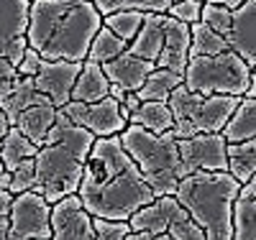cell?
<instances>
[{
  "label": "cell",
  "mask_w": 256,
  "mask_h": 240,
  "mask_svg": "<svg viewBox=\"0 0 256 240\" xmlns=\"http://www.w3.org/2000/svg\"><path fill=\"white\" fill-rule=\"evenodd\" d=\"M254 133H256V100L241 97L233 115L223 125L220 136L226 138V143H241V141H251Z\"/></svg>",
  "instance_id": "obj_24"
},
{
  "label": "cell",
  "mask_w": 256,
  "mask_h": 240,
  "mask_svg": "<svg viewBox=\"0 0 256 240\" xmlns=\"http://www.w3.org/2000/svg\"><path fill=\"white\" fill-rule=\"evenodd\" d=\"M41 102H49L41 92H36V87H34V79L31 77H18L16 84H13V90L0 100V110H3L8 125L16 123V118L26 110V107L31 105H41Z\"/></svg>",
  "instance_id": "obj_22"
},
{
  "label": "cell",
  "mask_w": 256,
  "mask_h": 240,
  "mask_svg": "<svg viewBox=\"0 0 256 240\" xmlns=\"http://www.w3.org/2000/svg\"><path fill=\"white\" fill-rule=\"evenodd\" d=\"M164 20L166 13H144V23L134 36V41L126 46V51L146 61H156L164 43Z\"/></svg>",
  "instance_id": "obj_19"
},
{
  "label": "cell",
  "mask_w": 256,
  "mask_h": 240,
  "mask_svg": "<svg viewBox=\"0 0 256 240\" xmlns=\"http://www.w3.org/2000/svg\"><path fill=\"white\" fill-rule=\"evenodd\" d=\"M126 46H128L126 41H120L118 36H113L105 26H100V31H98V33L92 36V41H90L88 61H95V64H100V67H102L105 61L120 56V54L126 51Z\"/></svg>",
  "instance_id": "obj_30"
},
{
  "label": "cell",
  "mask_w": 256,
  "mask_h": 240,
  "mask_svg": "<svg viewBox=\"0 0 256 240\" xmlns=\"http://www.w3.org/2000/svg\"><path fill=\"white\" fill-rule=\"evenodd\" d=\"M177 154L184 177L202 171H226V138L220 133H198L177 141Z\"/></svg>",
  "instance_id": "obj_9"
},
{
  "label": "cell",
  "mask_w": 256,
  "mask_h": 240,
  "mask_svg": "<svg viewBox=\"0 0 256 240\" xmlns=\"http://www.w3.org/2000/svg\"><path fill=\"white\" fill-rule=\"evenodd\" d=\"M77 197L90 217L128 220L136 210L154 200L152 189L128 159L118 136L95 138L84 161Z\"/></svg>",
  "instance_id": "obj_1"
},
{
  "label": "cell",
  "mask_w": 256,
  "mask_h": 240,
  "mask_svg": "<svg viewBox=\"0 0 256 240\" xmlns=\"http://www.w3.org/2000/svg\"><path fill=\"white\" fill-rule=\"evenodd\" d=\"M128 125H138V128L148 130V133H154V136H164L172 130L174 118L169 113L166 102L148 100V102H141L136 110L128 115Z\"/></svg>",
  "instance_id": "obj_25"
},
{
  "label": "cell",
  "mask_w": 256,
  "mask_h": 240,
  "mask_svg": "<svg viewBox=\"0 0 256 240\" xmlns=\"http://www.w3.org/2000/svg\"><path fill=\"white\" fill-rule=\"evenodd\" d=\"M131 233L126 220H100L92 217V240H126Z\"/></svg>",
  "instance_id": "obj_34"
},
{
  "label": "cell",
  "mask_w": 256,
  "mask_h": 240,
  "mask_svg": "<svg viewBox=\"0 0 256 240\" xmlns=\"http://www.w3.org/2000/svg\"><path fill=\"white\" fill-rule=\"evenodd\" d=\"M54 118H56V107L52 102H41V105H31L20 113L13 123V128H18L36 148L44 146V138L49 133V128L54 125Z\"/></svg>",
  "instance_id": "obj_20"
},
{
  "label": "cell",
  "mask_w": 256,
  "mask_h": 240,
  "mask_svg": "<svg viewBox=\"0 0 256 240\" xmlns=\"http://www.w3.org/2000/svg\"><path fill=\"white\" fill-rule=\"evenodd\" d=\"M200 23L208 26L210 31H216L218 36H226L230 28V10L223 5H212V3H202L200 8Z\"/></svg>",
  "instance_id": "obj_32"
},
{
  "label": "cell",
  "mask_w": 256,
  "mask_h": 240,
  "mask_svg": "<svg viewBox=\"0 0 256 240\" xmlns=\"http://www.w3.org/2000/svg\"><path fill=\"white\" fill-rule=\"evenodd\" d=\"M95 136L84 128L70 123V118L56 110L54 125L44 138V146L34 156L36 184L34 192L46 200V205H56L59 200L77 194L84 161L90 156Z\"/></svg>",
  "instance_id": "obj_3"
},
{
  "label": "cell",
  "mask_w": 256,
  "mask_h": 240,
  "mask_svg": "<svg viewBox=\"0 0 256 240\" xmlns=\"http://www.w3.org/2000/svg\"><path fill=\"white\" fill-rule=\"evenodd\" d=\"M52 205L36 192L16 194L10 205V235L16 240H49L52 238Z\"/></svg>",
  "instance_id": "obj_7"
},
{
  "label": "cell",
  "mask_w": 256,
  "mask_h": 240,
  "mask_svg": "<svg viewBox=\"0 0 256 240\" xmlns=\"http://www.w3.org/2000/svg\"><path fill=\"white\" fill-rule=\"evenodd\" d=\"M16 79H18V74H16V69L10 67V64L6 61V56L0 54V100H3L10 90H13V84H16Z\"/></svg>",
  "instance_id": "obj_38"
},
{
  "label": "cell",
  "mask_w": 256,
  "mask_h": 240,
  "mask_svg": "<svg viewBox=\"0 0 256 240\" xmlns=\"http://www.w3.org/2000/svg\"><path fill=\"white\" fill-rule=\"evenodd\" d=\"M154 69H156L154 61L138 59V56L128 54V51H123L120 56L102 64L105 79H108L110 84H116V87H120V90H126V92H138L141 84L146 82V77Z\"/></svg>",
  "instance_id": "obj_15"
},
{
  "label": "cell",
  "mask_w": 256,
  "mask_h": 240,
  "mask_svg": "<svg viewBox=\"0 0 256 240\" xmlns=\"http://www.w3.org/2000/svg\"><path fill=\"white\" fill-rule=\"evenodd\" d=\"M100 15H110L118 10H138V13H166L172 0H90Z\"/></svg>",
  "instance_id": "obj_29"
},
{
  "label": "cell",
  "mask_w": 256,
  "mask_h": 240,
  "mask_svg": "<svg viewBox=\"0 0 256 240\" xmlns=\"http://www.w3.org/2000/svg\"><path fill=\"white\" fill-rule=\"evenodd\" d=\"M241 184L226 171L187 174L177 184L174 200L190 215L205 240H230V210Z\"/></svg>",
  "instance_id": "obj_4"
},
{
  "label": "cell",
  "mask_w": 256,
  "mask_h": 240,
  "mask_svg": "<svg viewBox=\"0 0 256 240\" xmlns=\"http://www.w3.org/2000/svg\"><path fill=\"white\" fill-rule=\"evenodd\" d=\"M180 212V205L174 197H154L148 205L136 210L128 217V228L131 233H146V235H166V228L172 217Z\"/></svg>",
  "instance_id": "obj_16"
},
{
  "label": "cell",
  "mask_w": 256,
  "mask_h": 240,
  "mask_svg": "<svg viewBox=\"0 0 256 240\" xmlns=\"http://www.w3.org/2000/svg\"><path fill=\"white\" fill-rule=\"evenodd\" d=\"M62 113L70 118L72 125L84 128L88 133H92L95 138H108V136H118L120 130L128 125L120 118V107L116 100L102 97L98 102H67L62 107Z\"/></svg>",
  "instance_id": "obj_8"
},
{
  "label": "cell",
  "mask_w": 256,
  "mask_h": 240,
  "mask_svg": "<svg viewBox=\"0 0 256 240\" xmlns=\"http://www.w3.org/2000/svg\"><path fill=\"white\" fill-rule=\"evenodd\" d=\"M41 61H44V59H41L34 49H26L24 56H20V61H18V67H16V74L18 77H36Z\"/></svg>",
  "instance_id": "obj_37"
},
{
  "label": "cell",
  "mask_w": 256,
  "mask_h": 240,
  "mask_svg": "<svg viewBox=\"0 0 256 240\" xmlns=\"http://www.w3.org/2000/svg\"><path fill=\"white\" fill-rule=\"evenodd\" d=\"M36 146L20 133L18 128H8L6 130V138H3V143H0V161H3V169L6 171H13V169H18L24 161H28V159H34L36 156Z\"/></svg>",
  "instance_id": "obj_26"
},
{
  "label": "cell",
  "mask_w": 256,
  "mask_h": 240,
  "mask_svg": "<svg viewBox=\"0 0 256 240\" xmlns=\"http://www.w3.org/2000/svg\"><path fill=\"white\" fill-rule=\"evenodd\" d=\"M3 171H6V169H3V161H0V174H3Z\"/></svg>",
  "instance_id": "obj_43"
},
{
  "label": "cell",
  "mask_w": 256,
  "mask_h": 240,
  "mask_svg": "<svg viewBox=\"0 0 256 240\" xmlns=\"http://www.w3.org/2000/svg\"><path fill=\"white\" fill-rule=\"evenodd\" d=\"M118 141L154 197H174L177 184L184 179L177 141H172L166 133L154 136L138 125H126L118 133Z\"/></svg>",
  "instance_id": "obj_5"
},
{
  "label": "cell",
  "mask_w": 256,
  "mask_h": 240,
  "mask_svg": "<svg viewBox=\"0 0 256 240\" xmlns=\"http://www.w3.org/2000/svg\"><path fill=\"white\" fill-rule=\"evenodd\" d=\"M10 205H13V194L8 189H0V217L10 215Z\"/></svg>",
  "instance_id": "obj_39"
},
{
  "label": "cell",
  "mask_w": 256,
  "mask_h": 240,
  "mask_svg": "<svg viewBox=\"0 0 256 240\" xmlns=\"http://www.w3.org/2000/svg\"><path fill=\"white\" fill-rule=\"evenodd\" d=\"M226 174H230L238 184H248L256 174V143H226Z\"/></svg>",
  "instance_id": "obj_23"
},
{
  "label": "cell",
  "mask_w": 256,
  "mask_h": 240,
  "mask_svg": "<svg viewBox=\"0 0 256 240\" xmlns=\"http://www.w3.org/2000/svg\"><path fill=\"white\" fill-rule=\"evenodd\" d=\"M254 18H256V0H246L244 5L230 10V28L223 36L228 49L236 54L246 67L254 72L256 49H254Z\"/></svg>",
  "instance_id": "obj_13"
},
{
  "label": "cell",
  "mask_w": 256,
  "mask_h": 240,
  "mask_svg": "<svg viewBox=\"0 0 256 240\" xmlns=\"http://www.w3.org/2000/svg\"><path fill=\"white\" fill-rule=\"evenodd\" d=\"M182 84V74H174L169 69H154L152 74L146 77V82L141 84V90L136 92L138 102H148V100H156V102H166L169 92L174 87Z\"/></svg>",
  "instance_id": "obj_28"
},
{
  "label": "cell",
  "mask_w": 256,
  "mask_h": 240,
  "mask_svg": "<svg viewBox=\"0 0 256 240\" xmlns=\"http://www.w3.org/2000/svg\"><path fill=\"white\" fill-rule=\"evenodd\" d=\"M223 51H230L223 36H218L216 31H210L208 26H202L200 20L190 26V51H187V59L216 56V54H223Z\"/></svg>",
  "instance_id": "obj_27"
},
{
  "label": "cell",
  "mask_w": 256,
  "mask_h": 240,
  "mask_svg": "<svg viewBox=\"0 0 256 240\" xmlns=\"http://www.w3.org/2000/svg\"><path fill=\"white\" fill-rule=\"evenodd\" d=\"M230 240H256V179L241 184L230 210Z\"/></svg>",
  "instance_id": "obj_18"
},
{
  "label": "cell",
  "mask_w": 256,
  "mask_h": 240,
  "mask_svg": "<svg viewBox=\"0 0 256 240\" xmlns=\"http://www.w3.org/2000/svg\"><path fill=\"white\" fill-rule=\"evenodd\" d=\"M187 51H190V26L180 23V20L169 18L164 20V43L162 51L154 61L156 69H169L174 74H184L187 67Z\"/></svg>",
  "instance_id": "obj_14"
},
{
  "label": "cell",
  "mask_w": 256,
  "mask_h": 240,
  "mask_svg": "<svg viewBox=\"0 0 256 240\" xmlns=\"http://www.w3.org/2000/svg\"><path fill=\"white\" fill-rule=\"evenodd\" d=\"M172 3H180V0H172Z\"/></svg>",
  "instance_id": "obj_44"
},
{
  "label": "cell",
  "mask_w": 256,
  "mask_h": 240,
  "mask_svg": "<svg viewBox=\"0 0 256 240\" xmlns=\"http://www.w3.org/2000/svg\"><path fill=\"white\" fill-rule=\"evenodd\" d=\"M10 125H8V120H6V115H3V110H0V143H3V138H6V130H8Z\"/></svg>",
  "instance_id": "obj_42"
},
{
  "label": "cell",
  "mask_w": 256,
  "mask_h": 240,
  "mask_svg": "<svg viewBox=\"0 0 256 240\" xmlns=\"http://www.w3.org/2000/svg\"><path fill=\"white\" fill-rule=\"evenodd\" d=\"M238 102H241V97H236V95L202 97V102L198 105V110H195V115H192L190 125L195 128V133H220Z\"/></svg>",
  "instance_id": "obj_17"
},
{
  "label": "cell",
  "mask_w": 256,
  "mask_h": 240,
  "mask_svg": "<svg viewBox=\"0 0 256 240\" xmlns=\"http://www.w3.org/2000/svg\"><path fill=\"white\" fill-rule=\"evenodd\" d=\"M141 23H144V13H138V10H118L110 15H102V26L126 43L134 41Z\"/></svg>",
  "instance_id": "obj_31"
},
{
  "label": "cell",
  "mask_w": 256,
  "mask_h": 240,
  "mask_svg": "<svg viewBox=\"0 0 256 240\" xmlns=\"http://www.w3.org/2000/svg\"><path fill=\"white\" fill-rule=\"evenodd\" d=\"M52 238L49 240H92V217L84 212L77 194L52 205Z\"/></svg>",
  "instance_id": "obj_12"
},
{
  "label": "cell",
  "mask_w": 256,
  "mask_h": 240,
  "mask_svg": "<svg viewBox=\"0 0 256 240\" xmlns=\"http://www.w3.org/2000/svg\"><path fill=\"white\" fill-rule=\"evenodd\" d=\"M82 69V61H41V67L36 72L34 79V87L36 92L44 95L56 110H62L64 105L70 102V95H72V87H74V79Z\"/></svg>",
  "instance_id": "obj_11"
},
{
  "label": "cell",
  "mask_w": 256,
  "mask_h": 240,
  "mask_svg": "<svg viewBox=\"0 0 256 240\" xmlns=\"http://www.w3.org/2000/svg\"><path fill=\"white\" fill-rule=\"evenodd\" d=\"M100 26L90 0H31L26 43L46 61H84Z\"/></svg>",
  "instance_id": "obj_2"
},
{
  "label": "cell",
  "mask_w": 256,
  "mask_h": 240,
  "mask_svg": "<svg viewBox=\"0 0 256 240\" xmlns=\"http://www.w3.org/2000/svg\"><path fill=\"white\" fill-rule=\"evenodd\" d=\"M108 90H110V82L105 79L102 74V67L95 61H82V69L74 79V87H72V95L70 100L72 102H98L102 97H108Z\"/></svg>",
  "instance_id": "obj_21"
},
{
  "label": "cell",
  "mask_w": 256,
  "mask_h": 240,
  "mask_svg": "<svg viewBox=\"0 0 256 240\" xmlns=\"http://www.w3.org/2000/svg\"><path fill=\"white\" fill-rule=\"evenodd\" d=\"M166 235L172 240H205V233L190 220V215L180 207V212L172 217V223L166 228Z\"/></svg>",
  "instance_id": "obj_33"
},
{
  "label": "cell",
  "mask_w": 256,
  "mask_h": 240,
  "mask_svg": "<svg viewBox=\"0 0 256 240\" xmlns=\"http://www.w3.org/2000/svg\"><path fill=\"white\" fill-rule=\"evenodd\" d=\"M34 184H36V174H34V159L24 161L18 169L10 171V187L8 192L13 194H24V192H34Z\"/></svg>",
  "instance_id": "obj_35"
},
{
  "label": "cell",
  "mask_w": 256,
  "mask_h": 240,
  "mask_svg": "<svg viewBox=\"0 0 256 240\" xmlns=\"http://www.w3.org/2000/svg\"><path fill=\"white\" fill-rule=\"evenodd\" d=\"M28 8L31 0H0V54L16 69L26 43V28H28Z\"/></svg>",
  "instance_id": "obj_10"
},
{
  "label": "cell",
  "mask_w": 256,
  "mask_h": 240,
  "mask_svg": "<svg viewBox=\"0 0 256 240\" xmlns=\"http://www.w3.org/2000/svg\"><path fill=\"white\" fill-rule=\"evenodd\" d=\"M126 240H172L169 235H146V233H128Z\"/></svg>",
  "instance_id": "obj_40"
},
{
  "label": "cell",
  "mask_w": 256,
  "mask_h": 240,
  "mask_svg": "<svg viewBox=\"0 0 256 240\" xmlns=\"http://www.w3.org/2000/svg\"><path fill=\"white\" fill-rule=\"evenodd\" d=\"M202 3H212V5H223L228 10H236L238 5H244L246 0H202Z\"/></svg>",
  "instance_id": "obj_41"
},
{
  "label": "cell",
  "mask_w": 256,
  "mask_h": 240,
  "mask_svg": "<svg viewBox=\"0 0 256 240\" xmlns=\"http://www.w3.org/2000/svg\"><path fill=\"white\" fill-rule=\"evenodd\" d=\"M200 8H202V0H180V3H172L166 10L169 18L180 20L184 26H192L200 20Z\"/></svg>",
  "instance_id": "obj_36"
},
{
  "label": "cell",
  "mask_w": 256,
  "mask_h": 240,
  "mask_svg": "<svg viewBox=\"0 0 256 240\" xmlns=\"http://www.w3.org/2000/svg\"><path fill=\"white\" fill-rule=\"evenodd\" d=\"M254 82H256L254 72L233 51L190 59L182 74V84L202 97H210V95L244 97V92Z\"/></svg>",
  "instance_id": "obj_6"
}]
</instances>
